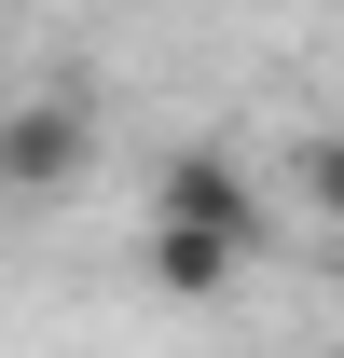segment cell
Segmentation results:
<instances>
[{
    "instance_id": "cell-5",
    "label": "cell",
    "mask_w": 344,
    "mask_h": 358,
    "mask_svg": "<svg viewBox=\"0 0 344 358\" xmlns=\"http://www.w3.org/2000/svg\"><path fill=\"white\" fill-rule=\"evenodd\" d=\"M317 358H344V345H317Z\"/></svg>"
},
{
    "instance_id": "cell-2",
    "label": "cell",
    "mask_w": 344,
    "mask_h": 358,
    "mask_svg": "<svg viewBox=\"0 0 344 358\" xmlns=\"http://www.w3.org/2000/svg\"><path fill=\"white\" fill-rule=\"evenodd\" d=\"M138 234H193V248H234V262H248L261 234H275V207H261V179L234 166L220 138H193V152L152 166V221H138Z\"/></svg>"
},
{
    "instance_id": "cell-1",
    "label": "cell",
    "mask_w": 344,
    "mask_h": 358,
    "mask_svg": "<svg viewBox=\"0 0 344 358\" xmlns=\"http://www.w3.org/2000/svg\"><path fill=\"white\" fill-rule=\"evenodd\" d=\"M83 179H96V83L0 96V207H55Z\"/></svg>"
},
{
    "instance_id": "cell-3",
    "label": "cell",
    "mask_w": 344,
    "mask_h": 358,
    "mask_svg": "<svg viewBox=\"0 0 344 358\" xmlns=\"http://www.w3.org/2000/svg\"><path fill=\"white\" fill-rule=\"evenodd\" d=\"M138 262H152V289H166V303H220V289H234V248H193V234H138Z\"/></svg>"
},
{
    "instance_id": "cell-4",
    "label": "cell",
    "mask_w": 344,
    "mask_h": 358,
    "mask_svg": "<svg viewBox=\"0 0 344 358\" xmlns=\"http://www.w3.org/2000/svg\"><path fill=\"white\" fill-rule=\"evenodd\" d=\"M303 207H317V221H344V124L303 138Z\"/></svg>"
}]
</instances>
